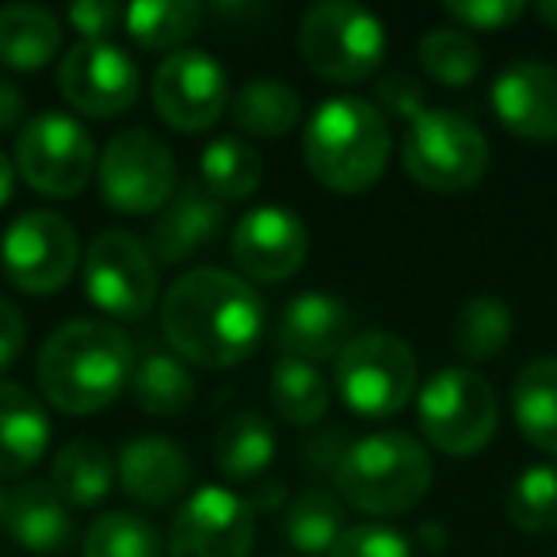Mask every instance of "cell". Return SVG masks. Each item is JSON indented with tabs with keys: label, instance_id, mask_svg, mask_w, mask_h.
<instances>
[{
	"label": "cell",
	"instance_id": "cell-1",
	"mask_svg": "<svg viewBox=\"0 0 557 557\" xmlns=\"http://www.w3.org/2000/svg\"><path fill=\"white\" fill-rule=\"evenodd\" d=\"M161 333L184 363L225 371L256 351L263 336V298L225 268L180 275L161 302Z\"/></svg>",
	"mask_w": 557,
	"mask_h": 557
},
{
	"label": "cell",
	"instance_id": "cell-2",
	"mask_svg": "<svg viewBox=\"0 0 557 557\" xmlns=\"http://www.w3.org/2000/svg\"><path fill=\"white\" fill-rule=\"evenodd\" d=\"M134 374V348L111 321L77 318L42 341L35 379L39 394L70 417H92L123 397Z\"/></svg>",
	"mask_w": 557,
	"mask_h": 557
},
{
	"label": "cell",
	"instance_id": "cell-3",
	"mask_svg": "<svg viewBox=\"0 0 557 557\" xmlns=\"http://www.w3.org/2000/svg\"><path fill=\"white\" fill-rule=\"evenodd\" d=\"M306 169L325 191L363 195L382 180L394 153L389 123L371 100L336 96L325 100L306 123Z\"/></svg>",
	"mask_w": 557,
	"mask_h": 557
},
{
	"label": "cell",
	"instance_id": "cell-4",
	"mask_svg": "<svg viewBox=\"0 0 557 557\" xmlns=\"http://www.w3.org/2000/svg\"><path fill=\"white\" fill-rule=\"evenodd\" d=\"M341 500L367 516H401L428 496L435 481L432 455L409 432H371L348 447L336 466Z\"/></svg>",
	"mask_w": 557,
	"mask_h": 557
},
{
	"label": "cell",
	"instance_id": "cell-5",
	"mask_svg": "<svg viewBox=\"0 0 557 557\" xmlns=\"http://www.w3.org/2000/svg\"><path fill=\"white\" fill-rule=\"evenodd\" d=\"M401 161L412 184H420L424 191L455 195L485 180L493 153L473 119L450 108H417L405 126Z\"/></svg>",
	"mask_w": 557,
	"mask_h": 557
},
{
	"label": "cell",
	"instance_id": "cell-6",
	"mask_svg": "<svg viewBox=\"0 0 557 557\" xmlns=\"http://www.w3.org/2000/svg\"><path fill=\"white\" fill-rule=\"evenodd\" d=\"M496 389L470 367H443L417 389V424L440 455L470 458L496 435Z\"/></svg>",
	"mask_w": 557,
	"mask_h": 557
},
{
	"label": "cell",
	"instance_id": "cell-7",
	"mask_svg": "<svg viewBox=\"0 0 557 557\" xmlns=\"http://www.w3.org/2000/svg\"><path fill=\"white\" fill-rule=\"evenodd\" d=\"M298 54L333 85H359L386 58V27L351 0H321L298 20Z\"/></svg>",
	"mask_w": 557,
	"mask_h": 557
},
{
	"label": "cell",
	"instance_id": "cell-8",
	"mask_svg": "<svg viewBox=\"0 0 557 557\" xmlns=\"http://www.w3.org/2000/svg\"><path fill=\"white\" fill-rule=\"evenodd\" d=\"M336 389L359 417H397L417 397V356L386 329L359 333L336 356Z\"/></svg>",
	"mask_w": 557,
	"mask_h": 557
},
{
	"label": "cell",
	"instance_id": "cell-9",
	"mask_svg": "<svg viewBox=\"0 0 557 557\" xmlns=\"http://www.w3.org/2000/svg\"><path fill=\"white\" fill-rule=\"evenodd\" d=\"M100 164L96 141L81 119L65 111H42L24 123L16 138V172L32 191L47 199H73L92 184Z\"/></svg>",
	"mask_w": 557,
	"mask_h": 557
},
{
	"label": "cell",
	"instance_id": "cell-10",
	"mask_svg": "<svg viewBox=\"0 0 557 557\" xmlns=\"http://www.w3.org/2000/svg\"><path fill=\"white\" fill-rule=\"evenodd\" d=\"M85 295L96 310L119 321H138L157 302V260L146 240L126 230H103L81 256Z\"/></svg>",
	"mask_w": 557,
	"mask_h": 557
},
{
	"label": "cell",
	"instance_id": "cell-11",
	"mask_svg": "<svg viewBox=\"0 0 557 557\" xmlns=\"http://www.w3.org/2000/svg\"><path fill=\"white\" fill-rule=\"evenodd\" d=\"M100 195L119 214H161L176 195V157L153 131H119L96 164Z\"/></svg>",
	"mask_w": 557,
	"mask_h": 557
},
{
	"label": "cell",
	"instance_id": "cell-12",
	"mask_svg": "<svg viewBox=\"0 0 557 557\" xmlns=\"http://www.w3.org/2000/svg\"><path fill=\"white\" fill-rule=\"evenodd\" d=\"M4 275L24 295H54L73 278L81 263L77 230L58 210H24L12 218L0 240Z\"/></svg>",
	"mask_w": 557,
	"mask_h": 557
},
{
	"label": "cell",
	"instance_id": "cell-13",
	"mask_svg": "<svg viewBox=\"0 0 557 557\" xmlns=\"http://www.w3.org/2000/svg\"><path fill=\"white\" fill-rule=\"evenodd\" d=\"M252 516V504L233 488H195L172 516L169 557H248L256 542Z\"/></svg>",
	"mask_w": 557,
	"mask_h": 557
},
{
	"label": "cell",
	"instance_id": "cell-14",
	"mask_svg": "<svg viewBox=\"0 0 557 557\" xmlns=\"http://www.w3.org/2000/svg\"><path fill=\"white\" fill-rule=\"evenodd\" d=\"M58 88L65 103L88 119H115L138 103L141 73L115 42H77L58 65Z\"/></svg>",
	"mask_w": 557,
	"mask_h": 557
},
{
	"label": "cell",
	"instance_id": "cell-15",
	"mask_svg": "<svg viewBox=\"0 0 557 557\" xmlns=\"http://www.w3.org/2000/svg\"><path fill=\"white\" fill-rule=\"evenodd\" d=\"M230 103L225 70L207 50H176L153 73V108L172 131L202 134Z\"/></svg>",
	"mask_w": 557,
	"mask_h": 557
},
{
	"label": "cell",
	"instance_id": "cell-16",
	"mask_svg": "<svg viewBox=\"0 0 557 557\" xmlns=\"http://www.w3.org/2000/svg\"><path fill=\"white\" fill-rule=\"evenodd\" d=\"M230 252L248 283H283L310 256V230L290 207H256L233 225Z\"/></svg>",
	"mask_w": 557,
	"mask_h": 557
},
{
	"label": "cell",
	"instance_id": "cell-17",
	"mask_svg": "<svg viewBox=\"0 0 557 557\" xmlns=\"http://www.w3.org/2000/svg\"><path fill=\"white\" fill-rule=\"evenodd\" d=\"M488 108L500 126L527 141H557V65L511 62L496 73Z\"/></svg>",
	"mask_w": 557,
	"mask_h": 557
},
{
	"label": "cell",
	"instance_id": "cell-18",
	"mask_svg": "<svg viewBox=\"0 0 557 557\" xmlns=\"http://www.w3.org/2000/svg\"><path fill=\"white\" fill-rule=\"evenodd\" d=\"M351 341V313L348 302L329 290H306L295 295L275 325V344L283 359H298V363H325L344 351Z\"/></svg>",
	"mask_w": 557,
	"mask_h": 557
},
{
	"label": "cell",
	"instance_id": "cell-19",
	"mask_svg": "<svg viewBox=\"0 0 557 557\" xmlns=\"http://www.w3.org/2000/svg\"><path fill=\"white\" fill-rule=\"evenodd\" d=\"M119 481L131 500L146 504V508H164L176 504L191 485V462H187L184 447L164 435H138L119 450Z\"/></svg>",
	"mask_w": 557,
	"mask_h": 557
},
{
	"label": "cell",
	"instance_id": "cell-20",
	"mask_svg": "<svg viewBox=\"0 0 557 557\" xmlns=\"http://www.w3.org/2000/svg\"><path fill=\"white\" fill-rule=\"evenodd\" d=\"M225 210L202 184H180L149 230V252L157 263H184L222 233Z\"/></svg>",
	"mask_w": 557,
	"mask_h": 557
},
{
	"label": "cell",
	"instance_id": "cell-21",
	"mask_svg": "<svg viewBox=\"0 0 557 557\" xmlns=\"http://www.w3.org/2000/svg\"><path fill=\"white\" fill-rule=\"evenodd\" d=\"M4 531L20 549L39 557H58L73 546V516L50 481H24L9 488V516Z\"/></svg>",
	"mask_w": 557,
	"mask_h": 557
},
{
	"label": "cell",
	"instance_id": "cell-22",
	"mask_svg": "<svg viewBox=\"0 0 557 557\" xmlns=\"http://www.w3.org/2000/svg\"><path fill=\"white\" fill-rule=\"evenodd\" d=\"M50 447V417L20 382H0V481L24 478Z\"/></svg>",
	"mask_w": 557,
	"mask_h": 557
},
{
	"label": "cell",
	"instance_id": "cell-23",
	"mask_svg": "<svg viewBox=\"0 0 557 557\" xmlns=\"http://www.w3.org/2000/svg\"><path fill=\"white\" fill-rule=\"evenodd\" d=\"M62 50V24L42 4H4L0 9V65L35 73Z\"/></svg>",
	"mask_w": 557,
	"mask_h": 557
},
{
	"label": "cell",
	"instance_id": "cell-24",
	"mask_svg": "<svg viewBox=\"0 0 557 557\" xmlns=\"http://www.w3.org/2000/svg\"><path fill=\"white\" fill-rule=\"evenodd\" d=\"M511 417L531 447L557 455V356L531 359L511 382Z\"/></svg>",
	"mask_w": 557,
	"mask_h": 557
},
{
	"label": "cell",
	"instance_id": "cell-25",
	"mask_svg": "<svg viewBox=\"0 0 557 557\" xmlns=\"http://www.w3.org/2000/svg\"><path fill=\"white\" fill-rule=\"evenodd\" d=\"M115 458L108 455V447L96 440H70L54 455L50 466V488L62 496L73 508H96L100 500H108V493L115 488Z\"/></svg>",
	"mask_w": 557,
	"mask_h": 557
},
{
	"label": "cell",
	"instance_id": "cell-26",
	"mask_svg": "<svg viewBox=\"0 0 557 557\" xmlns=\"http://www.w3.org/2000/svg\"><path fill=\"white\" fill-rule=\"evenodd\" d=\"M230 115L252 138H283L302 123V96L287 81L256 77L233 92Z\"/></svg>",
	"mask_w": 557,
	"mask_h": 557
},
{
	"label": "cell",
	"instance_id": "cell-27",
	"mask_svg": "<svg viewBox=\"0 0 557 557\" xmlns=\"http://www.w3.org/2000/svg\"><path fill=\"white\" fill-rule=\"evenodd\" d=\"M131 397L146 417H180L195 401V379L180 356L153 348L134 363Z\"/></svg>",
	"mask_w": 557,
	"mask_h": 557
},
{
	"label": "cell",
	"instance_id": "cell-28",
	"mask_svg": "<svg viewBox=\"0 0 557 557\" xmlns=\"http://www.w3.org/2000/svg\"><path fill=\"white\" fill-rule=\"evenodd\" d=\"M202 4L195 0H138L126 4L123 24L126 35L138 42L141 50H161V54H176L184 50L187 39H195L202 27Z\"/></svg>",
	"mask_w": 557,
	"mask_h": 557
},
{
	"label": "cell",
	"instance_id": "cell-29",
	"mask_svg": "<svg viewBox=\"0 0 557 557\" xmlns=\"http://www.w3.org/2000/svg\"><path fill=\"white\" fill-rule=\"evenodd\" d=\"M275 428L260 412H233L214 435V462L230 481H256L275 458Z\"/></svg>",
	"mask_w": 557,
	"mask_h": 557
},
{
	"label": "cell",
	"instance_id": "cell-30",
	"mask_svg": "<svg viewBox=\"0 0 557 557\" xmlns=\"http://www.w3.org/2000/svg\"><path fill=\"white\" fill-rule=\"evenodd\" d=\"M268 394H271V405H275L278 417L295 428L321 424L329 405H333L325 374H321L313 363H298V359H278V363L271 367Z\"/></svg>",
	"mask_w": 557,
	"mask_h": 557
},
{
	"label": "cell",
	"instance_id": "cell-31",
	"mask_svg": "<svg viewBox=\"0 0 557 557\" xmlns=\"http://www.w3.org/2000/svg\"><path fill=\"white\" fill-rule=\"evenodd\" d=\"M344 527H348V511H344L341 496L329 488H306L302 496L290 500L287 519H283L287 542L306 557H329Z\"/></svg>",
	"mask_w": 557,
	"mask_h": 557
},
{
	"label": "cell",
	"instance_id": "cell-32",
	"mask_svg": "<svg viewBox=\"0 0 557 557\" xmlns=\"http://www.w3.org/2000/svg\"><path fill=\"white\" fill-rule=\"evenodd\" d=\"M199 176H202V187H207L218 202H240L260 187L263 161L245 138L225 134V138H214L202 149Z\"/></svg>",
	"mask_w": 557,
	"mask_h": 557
},
{
	"label": "cell",
	"instance_id": "cell-33",
	"mask_svg": "<svg viewBox=\"0 0 557 557\" xmlns=\"http://www.w3.org/2000/svg\"><path fill=\"white\" fill-rule=\"evenodd\" d=\"M81 557H169V546L138 511H103L85 531Z\"/></svg>",
	"mask_w": 557,
	"mask_h": 557
},
{
	"label": "cell",
	"instance_id": "cell-34",
	"mask_svg": "<svg viewBox=\"0 0 557 557\" xmlns=\"http://www.w3.org/2000/svg\"><path fill=\"white\" fill-rule=\"evenodd\" d=\"M511 341V310L504 298L478 295L455 318V348L466 363H485L500 356Z\"/></svg>",
	"mask_w": 557,
	"mask_h": 557
},
{
	"label": "cell",
	"instance_id": "cell-35",
	"mask_svg": "<svg viewBox=\"0 0 557 557\" xmlns=\"http://www.w3.org/2000/svg\"><path fill=\"white\" fill-rule=\"evenodd\" d=\"M417 58L428 77L447 88L470 85L481 73V50L462 27H432V32L420 39Z\"/></svg>",
	"mask_w": 557,
	"mask_h": 557
},
{
	"label": "cell",
	"instance_id": "cell-36",
	"mask_svg": "<svg viewBox=\"0 0 557 557\" xmlns=\"http://www.w3.org/2000/svg\"><path fill=\"white\" fill-rule=\"evenodd\" d=\"M511 527L527 534H546L557 527V462H542L523 470L508 493Z\"/></svg>",
	"mask_w": 557,
	"mask_h": 557
},
{
	"label": "cell",
	"instance_id": "cell-37",
	"mask_svg": "<svg viewBox=\"0 0 557 557\" xmlns=\"http://www.w3.org/2000/svg\"><path fill=\"white\" fill-rule=\"evenodd\" d=\"M329 557H412V542L386 523H351Z\"/></svg>",
	"mask_w": 557,
	"mask_h": 557
},
{
	"label": "cell",
	"instance_id": "cell-38",
	"mask_svg": "<svg viewBox=\"0 0 557 557\" xmlns=\"http://www.w3.org/2000/svg\"><path fill=\"white\" fill-rule=\"evenodd\" d=\"M523 0H450L447 16L458 20L466 32H504L523 20Z\"/></svg>",
	"mask_w": 557,
	"mask_h": 557
},
{
	"label": "cell",
	"instance_id": "cell-39",
	"mask_svg": "<svg viewBox=\"0 0 557 557\" xmlns=\"http://www.w3.org/2000/svg\"><path fill=\"white\" fill-rule=\"evenodd\" d=\"M123 4L115 0H81L73 9H65L70 27L81 35V42H103L119 24H123Z\"/></svg>",
	"mask_w": 557,
	"mask_h": 557
},
{
	"label": "cell",
	"instance_id": "cell-40",
	"mask_svg": "<svg viewBox=\"0 0 557 557\" xmlns=\"http://www.w3.org/2000/svg\"><path fill=\"white\" fill-rule=\"evenodd\" d=\"M24 344H27L24 313H20L16 302H9V298L0 295V374L16 363L20 351H24Z\"/></svg>",
	"mask_w": 557,
	"mask_h": 557
},
{
	"label": "cell",
	"instance_id": "cell-41",
	"mask_svg": "<svg viewBox=\"0 0 557 557\" xmlns=\"http://www.w3.org/2000/svg\"><path fill=\"white\" fill-rule=\"evenodd\" d=\"M351 443L344 440L336 428H321V432L310 435V443H306V466H313V470H333L341 466V458L348 455Z\"/></svg>",
	"mask_w": 557,
	"mask_h": 557
},
{
	"label": "cell",
	"instance_id": "cell-42",
	"mask_svg": "<svg viewBox=\"0 0 557 557\" xmlns=\"http://www.w3.org/2000/svg\"><path fill=\"white\" fill-rule=\"evenodd\" d=\"M27 115V100L20 92V85H12L9 77H0V134L16 131Z\"/></svg>",
	"mask_w": 557,
	"mask_h": 557
},
{
	"label": "cell",
	"instance_id": "cell-43",
	"mask_svg": "<svg viewBox=\"0 0 557 557\" xmlns=\"http://www.w3.org/2000/svg\"><path fill=\"white\" fill-rule=\"evenodd\" d=\"M283 504V485L268 481V485L252 488V511H275Z\"/></svg>",
	"mask_w": 557,
	"mask_h": 557
},
{
	"label": "cell",
	"instance_id": "cell-44",
	"mask_svg": "<svg viewBox=\"0 0 557 557\" xmlns=\"http://www.w3.org/2000/svg\"><path fill=\"white\" fill-rule=\"evenodd\" d=\"M12 191H16V164L9 161L4 149H0V207L12 199Z\"/></svg>",
	"mask_w": 557,
	"mask_h": 557
},
{
	"label": "cell",
	"instance_id": "cell-45",
	"mask_svg": "<svg viewBox=\"0 0 557 557\" xmlns=\"http://www.w3.org/2000/svg\"><path fill=\"white\" fill-rule=\"evenodd\" d=\"M539 16L546 20V24L557 32V0H542V4H539Z\"/></svg>",
	"mask_w": 557,
	"mask_h": 557
},
{
	"label": "cell",
	"instance_id": "cell-46",
	"mask_svg": "<svg viewBox=\"0 0 557 557\" xmlns=\"http://www.w3.org/2000/svg\"><path fill=\"white\" fill-rule=\"evenodd\" d=\"M4 516H9V488L0 485V531H4Z\"/></svg>",
	"mask_w": 557,
	"mask_h": 557
}]
</instances>
